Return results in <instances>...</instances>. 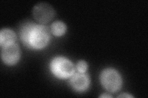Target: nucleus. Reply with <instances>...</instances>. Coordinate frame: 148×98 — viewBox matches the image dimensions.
I'll list each match as a JSON object with an SVG mask.
<instances>
[{
  "instance_id": "0eeeda50",
  "label": "nucleus",
  "mask_w": 148,
  "mask_h": 98,
  "mask_svg": "<svg viewBox=\"0 0 148 98\" xmlns=\"http://www.w3.org/2000/svg\"><path fill=\"white\" fill-rule=\"evenodd\" d=\"M16 39V34L12 30L4 28L1 30V32H0V45H1V47L8 44L15 43Z\"/></svg>"
},
{
  "instance_id": "6e6552de",
  "label": "nucleus",
  "mask_w": 148,
  "mask_h": 98,
  "mask_svg": "<svg viewBox=\"0 0 148 98\" xmlns=\"http://www.w3.org/2000/svg\"><path fill=\"white\" fill-rule=\"evenodd\" d=\"M67 27L65 23L61 21H56L53 23L51 26L52 33L56 36H61L65 34Z\"/></svg>"
},
{
  "instance_id": "39448f33",
  "label": "nucleus",
  "mask_w": 148,
  "mask_h": 98,
  "mask_svg": "<svg viewBox=\"0 0 148 98\" xmlns=\"http://www.w3.org/2000/svg\"><path fill=\"white\" fill-rule=\"evenodd\" d=\"M21 50L15 43L1 47V58L3 62L9 66L16 64L20 59Z\"/></svg>"
},
{
  "instance_id": "423d86ee",
  "label": "nucleus",
  "mask_w": 148,
  "mask_h": 98,
  "mask_svg": "<svg viewBox=\"0 0 148 98\" xmlns=\"http://www.w3.org/2000/svg\"><path fill=\"white\" fill-rule=\"evenodd\" d=\"M90 83V77L85 73L78 72L71 77L69 84L72 88L78 92H83L86 90Z\"/></svg>"
},
{
  "instance_id": "9b49d317",
  "label": "nucleus",
  "mask_w": 148,
  "mask_h": 98,
  "mask_svg": "<svg viewBox=\"0 0 148 98\" xmlns=\"http://www.w3.org/2000/svg\"><path fill=\"white\" fill-rule=\"evenodd\" d=\"M100 97H112V96H109V95H103L100 96Z\"/></svg>"
},
{
  "instance_id": "1a4fd4ad",
  "label": "nucleus",
  "mask_w": 148,
  "mask_h": 98,
  "mask_svg": "<svg viewBox=\"0 0 148 98\" xmlns=\"http://www.w3.org/2000/svg\"><path fill=\"white\" fill-rule=\"evenodd\" d=\"M76 67L79 72L85 73L87 69H88V64L85 62V61L81 60V61H80V62H78L77 63Z\"/></svg>"
},
{
  "instance_id": "f03ea898",
  "label": "nucleus",
  "mask_w": 148,
  "mask_h": 98,
  "mask_svg": "<svg viewBox=\"0 0 148 98\" xmlns=\"http://www.w3.org/2000/svg\"><path fill=\"white\" fill-rule=\"evenodd\" d=\"M50 69L59 78L72 77L75 72V67L70 60L62 57L54 58L50 63Z\"/></svg>"
},
{
  "instance_id": "7ed1b4c3",
  "label": "nucleus",
  "mask_w": 148,
  "mask_h": 98,
  "mask_svg": "<svg viewBox=\"0 0 148 98\" xmlns=\"http://www.w3.org/2000/svg\"><path fill=\"white\" fill-rule=\"evenodd\" d=\"M100 79L102 85L106 90L111 93L119 91L122 85V77L114 69H104L101 74Z\"/></svg>"
},
{
  "instance_id": "9d476101",
  "label": "nucleus",
  "mask_w": 148,
  "mask_h": 98,
  "mask_svg": "<svg viewBox=\"0 0 148 98\" xmlns=\"http://www.w3.org/2000/svg\"><path fill=\"white\" fill-rule=\"evenodd\" d=\"M118 97H133L132 96L129 95H127L126 93H125V94L122 95H120V96H119Z\"/></svg>"
},
{
  "instance_id": "20e7f679",
  "label": "nucleus",
  "mask_w": 148,
  "mask_h": 98,
  "mask_svg": "<svg viewBox=\"0 0 148 98\" xmlns=\"http://www.w3.org/2000/svg\"><path fill=\"white\" fill-rule=\"evenodd\" d=\"M32 12L35 19L43 24L51 21L56 14L54 8L49 4L44 2L36 4Z\"/></svg>"
},
{
  "instance_id": "f257e3e1",
  "label": "nucleus",
  "mask_w": 148,
  "mask_h": 98,
  "mask_svg": "<svg viewBox=\"0 0 148 98\" xmlns=\"http://www.w3.org/2000/svg\"><path fill=\"white\" fill-rule=\"evenodd\" d=\"M48 27L34 23H27L21 30V41L27 47L42 49L48 45L50 38Z\"/></svg>"
}]
</instances>
